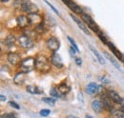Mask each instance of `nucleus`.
Masks as SVG:
<instances>
[{"label": "nucleus", "mask_w": 124, "mask_h": 118, "mask_svg": "<svg viewBox=\"0 0 124 118\" xmlns=\"http://www.w3.org/2000/svg\"><path fill=\"white\" fill-rule=\"evenodd\" d=\"M35 69L40 73H47L50 71L51 66L49 60L44 55H38L35 58Z\"/></svg>", "instance_id": "f257e3e1"}, {"label": "nucleus", "mask_w": 124, "mask_h": 118, "mask_svg": "<svg viewBox=\"0 0 124 118\" xmlns=\"http://www.w3.org/2000/svg\"><path fill=\"white\" fill-rule=\"evenodd\" d=\"M35 68V59L32 57H27L23 59L20 63V71L24 74H28Z\"/></svg>", "instance_id": "f03ea898"}, {"label": "nucleus", "mask_w": 124, "mask_h": 118, "mask_svg": "<svg viewBox=\"0 0 124 118\" xmlns=\"http://www.w3.org/2000/svg\"><path fill=\"white\" fill-rule=\"evenodd\" d=\"M81 18H82L83 22H84L90 29L92 30L93 31H94L95 33H99V32H100V31H99V29H98V26L96 25V23L93 21V19L89 15L83 14V15H81Z\"/></svg>", "instance_id": "7ed1b4c3"}, {"label": "nucleus", "mask_w": 124, "mask_h": 118, "mask_svg": "<svg viewBox=\"0 0 124 118\" xmlns=\"http://www.w3.org/2000/svg\"><path fill=\"white\" fill-rule=\"evenodd\" d=\"M21 10L28 13L29 15H31V14H38V8L35 4L31 3V1H26L24 3L21 4Z\"/></svg>", "instance_id": "20e7f679"}, {"label": "nucleus", "mask_w": 124, "mask_h": 118, "mask_svg": "<svg viewBox=\"0 0 124 118\" xmlns=\"http://www.w3.org/2000/svg\"><path fill=\"white\" fill-rule=\"evenodd\" d=\"M18 44L20 45L22 48H25V49H30L33 46V43H32V40L31 39V37L26 35V34H22V35L19 36Z\"/></svg>", "instance_id": "39448f33"}, {"label": "nucleus", "mask_w": 124, "mask_h": 118, "mask_svg": "<svg viewBox=\"0 0 124 118\" xmlns=\"http://www.w3.org/2000/svg\"><path fill=\"white\" fill-rule=\"evenodd\" d=\"M46 44H47V46H48V48H49L52 52H55L56 51H58V49H59V47H60L59 41H58L54 36L49 37V38L47 39Z\"/></svg>", "instance_id": "423d86ee"}, {"label": "nucleus", "mask_w": 124, "mask_h": 118, "mask_svg": "<svg viewBox=\"0 0 124 118\" xmlns=\"http://www.w3.org/2000/svg\"><path fill=\"white\" fill-rule=\"evenodd\" d=\"M7 59L9 61V63L13 66H17V65H20L21 63V57L19 54H17L16 52H10L8 55H7Z\"/></svg>", "instance_id": "0eeeda50"}, {"label": "nucleus", "mask_w": 124, "mask_h": 118, "mask_svg": "<svg viewBox=\"0 0 124 118\" xmlns=\"http://www.w3.org/2000/svg\"><path fill=\"white\" fill-rule=\"evenodd\" d=\"M70 16H71V18H72V19H73V20H74V21H75V22L78 24V27H79V29L81 30L83 32H85V33H86V34H88V35L90 34L89 29H88V28H87V27H86V26L83 24V22H82V21H81L79 18H78L76 15H74L73 14H71V15H70Z\"/></svg>", "instance_id": "6e6552de"}, {"label": "nucleus", "mask_w": 124, "mask_h": 118, "mask_svg": "<svg viewBox=\"0 0 124 118\" xmlns=\"http://www.w3.org/2000/svg\"><path fill=\"white\" fill-rule=\"evenodd\" d=\"M51 61H52V64L54 66H55L56 68L61 69L62 67H63V62H62V59L60 57V55L55 53V52H54L53 55L51 56Z\"/></svg>", "instance_id": "1a4fd4ad"}, {"label": "nucleus", "mask_w": 124, "mask_h": 118, "mask_svg": "<svg viewBox=\"0 0 124 118\" xmlns=\"http://www.w3.org/2000/svg\"><path fill=\"white\" fill-rule=\"evenodd\" d=\"M28 19H29V23H31L32 25H38L40 23H42V17L39 15V14H31L28 15Z\"/></svg>", "instance_id": "9d476101"}, {"label": "nucleus", "mask_w": 124, "mask_h": 118, "mask_svg": "<svg viewBox=\"0 0 124 118\" xmlns=\"http://www.w3.org/2000/svg\"><path fill=\"white\" fill-rule=\"evenodd\" d=\"M108 96L109 98L112 100V101H114L115 103L116 104H121V101H122V98L120 97V95L116 92V91H115V90H109L108 91Z\"/></svg>", "instance_id": "9b49d317"}, {"label": "nucleus", "mask_w": 124, "mask_h": 118, "mask_svg": "<svg viewBox=\"0 0 124 118\" xmlns=\"http://www.w3.org/2000/svg\"><path fill=\"white\" fill-rule=\"evenodd\" d=\"M67 6H68L69 9H70L73 13H75V14H78V15H83V14H84L83 11H82V9L78 6V4H76L75 2H73L72 0H70V2L67 4Z\"/></svg>", "instance_id": "f8f14e48"}, {"label": "nucleus", "mask_w": 124, "mask_h": 118, "mask_svg": "<svg viewBox=\"0 0 124 118\" xmlns=\"http://www.w3.org/2000/svg\"><path fill=\"white\" fill-rule=\"evenodd\" d=\"M16 22H17L18 27H20V28H26L28 26V24H29V19H28V17L26 15H20V16L17 17Z\"/></svg>", "instance_id": "ddd939ff"}, {"label": "nucleus", "mask_w": 124, "mask_h": 118, "mask_svg": "<svg viewBox=\"0 0 124 118\" xmlns=\"http://www.w3.org/2000/svg\"><path fill=\"white\" fill-rule=\"evenodd\" d=\"M99 86L98 85H96L95 83H90L89 85H87V87H86V92L88 93V94H95L97 91H98V89H99Z\"/></svg>", "instance_id": "4468645a"}, {"label": "nucleus", "mask_w": 124, "mask_h": 118, "mask_svg": "<svg viewBox=\"0 0 124 118\" xmlns=\"http://www.w3.org/2000/svg\"><path fill=\"white\" fill-rule=\"evenodd\" d=\"M25 81V74L22 72H19L15 75L14 78V82L16 83V85H21L23 82Z\"/></svg>", "instance_id": "2eb2a0df"}, {"label": "nucleus", "mask_w": 124, "mask_h": 118, "mask_svg": "<svg viewBox=\"0 0 124 118\" xmlns=\"http://www.w3.org/2000/svg\"><path fill=\"white\" fill-rule=\"evenodd\" d=\"M26 89H27L28 92H30L31 94H39V93H42V92H43V89L41 88L36 87V86H32V85L28 86V87L26 88Z\"/></svg>", "instance_id": "dca6fc26"}, {"label": "nucleus", "mask_w": 124, "mask_h": 118, "mask_svg": "<svg viewBox=\"0 0 124 118\" xmlns=\"http://www.w3.org/2000/svg\"><path fill=\"white\" fill-rule=\"evenodd\" d=\"M92 108L95 112H100L103 108V104L100 100H93L92 102Z\"/></svg>", "instance_id": "f3484780"}, {"label": "nucleus", "mask_w": 124, "mask_h": 118, "mask_svg": "<svg viewBox=\"0 0 124 118\" xmlns=\"http://www.w3.org/2000/svg\"><path fill=\"white\" fill-rule=\"evenodd\" d=\"M16 37H15V35L9 34V35L6 37L4 43H5V45H6L7 47H13L14 45L16 44Z\"/></svg>", "instance_id": "a211bd4d"}, {"label": "nucleus", "mask_w": 124, "mask_h": 118, "mask_svg": "<svg viewBox=\"0 0 124 118\" xmlns=\"http://www.w3.org/2000/svg\"><path fill=\"white\" fill-rule=\"evenodd\" d=\"M89 49L93 52V53L95 55V57H96V59L98 60V62H99L101 65H103V64L105 63V61H104V58L102 57V55H101V54H100V53H99V52H98L93 48V46H89Z\"/></svg>", "instance_id": "6ab92c4d"}, {"label": "nucleus", "mask_w": 124, "mask_h": 118, "mask_svg": "<svg viewBox=\"0 0 124 118\" xmlns=\"http://www.w3.org/2000/svg\"><path fill=\"white\" fill-rule=\"evenodd\" d=\"M102 104H103V106H104V108L109 111H111L112 110H113V105L111 103V99L109 98V97H103V99H102Z\"/></svg>", "instance_id": "aec40b11"}, {"label": "nucleus", "mask_w": 124, "mask_h": 118, "mask_svg": "<svg viewBox=\"0 0 124 118\" xmlns=\"http://www.w3.org/2000/svg\"><path fill=\"white\" fill-rule=\"evenodd\" d=\"M58 90H59V92L61 93V94H67L69 91H70V87L66 84V83H62L59 85V87H58Z\"/></svg>", "instance_id": "412c9836"}, {"label": "nucleus", "mask_w": 124, "mask_h": 118, "mask_svg": "<svg viewBox=\"0 0 124 118\" xmlns=\"http://www.w3.org/2000/svg\"><path fill=\"white\" fill-rule=\"evenodd\" d=\"M107 45L109 46V48L112 50V52H114V53H115V54H116V55L118 58L120 59L122 62H124V56L122 55V54H121V53H120V52H117V50L115 48V46H114L113 44H110V42H109Z\"/></svg>", "instance_id": "4be33fe9"}, {"label": "nucleus", "mask_w": 124, "mask_h": 118, "mask_svg": "<svg viewBox=\"0 0 124 118\" xmlns=\"http://www.w3.org/2000/svg\"><path fill=\"white\" fill-rule=\"evenodd\" d=\"M104 55H105V56H106V57L108 58L109 61H110V62H111V63H112V64H113V65H114V66H115V67H116V69H118V70H120V67H119V64L117 63V61H116V59L114 58V57H113L112 55H110V54H109L108 52H104Z\"/></svg>", "instance_id": "5701e85b"}, {"label": "nucleus", "mask_w": 124, "mask_h": 118, "mask_svg": "<svg viewBox=\"0 0 124 118\" xmlns=\"http://www.w3.org/2000/svg\"><path fill=\"white\" fill-rule=\"evenodd\" d=\"M35 30H36L37 32H39V33H43V32H45L47 30V26L42 22V23L38 24V25L35 27Z\"/></svg>", "instance_id": "b1692460"}, {"label": "nucleus", "mask_w": 124, "mask_h": 118, "mask_svg": "<svg viewBox=\"0 0 124 118\" xmlns=\"http://www.w3.org/2000/svg\"><path fill=\"white\" fill-rule=\"evenodd\" d=\"M60 94L61 93L59 92V90H56L55 88H52L51 90H50V95L53 96V97H54V98H59L60 97Z\"/></svg>", "instance_id": "393cba45"}, {"label": "nucleus", "mask_w": 124, "mask_h": 118, "mask_svg": "<svg viewBox=\"0 0 124 118\" xmlns=\"http://www.w3.org/2000/svg\"><path fill=\"white\" fill-rule=\"evenodd\" d=\"M42 101H44V102L46 104H48V105H52V106H54V105L55 104L54 99H53V98H51V97H44V98H42Z\"/></svg>", "instance_id": "a878e982"}, {"label": "nucleus", "mask_w": 124, "mask_h": 118, "mask_svg": "<svg viewBox=\"0 0 124 118\" xmlns=\"http://www.w3.org/2000/svg\"><path fill=\"white\" fill-rule=\"evenodd\" d=\"M68 40L70 41V43H71V45H72V47H73V48H74V49L77 51V52H79V50H78V47L77 46L76 42H75V41H74V40H73V39H72L70 36H68Z\"/></svg>", "instance_id": "bb28decb"}, {"label": "nucleus", "mask_w": 124, "mask_h": 118, "mask_svg": "<svg viewBox=\"0 0 124 118\" xmlns=\"http://www.w3.org/2000/svg\"><path fill=\"white\" fill-rule=\"evenodd\" d=\"M50 110H48V109H43V110H41L40 111V115L41 116H43V117H46L48 116L49 114H50Z\"/></svg>", "instance_id": "cd10ccee"}, {"label": "nucleus", "mask_w": 124, "mask_h": 118, "mask_svg": "<svg viewBox=\"0 0 124 118\" xmlns=\"http://www.w3.org/2000/svg\"><path fill=\"white\" fill-rule=\"evenodd\" d=\"M44 1L46 2L47 4H48V6H49V7H50V8H51V9H52V10H53V11H54V13H55L56 15H59L58 11H57V10H56V9H55V8H54V6H53V5H52V4H51V3L49 2V1H47V0H44Z\"/></svg>", "instance_id": "c85d7f7f"}, {"label": "nucleus", "mask_w": 124, "mask_h": 118, "mask_svg": "<svg viewBox=\"0 0 124 118\" xmlns=\"http://www.w3.org/2000/svg\"><path fill=\"white\" fill-rule=\"evenodd\" d=\"M9 105H10L11 107H13V108L16 109V110H19V109H20V107H19L15 101H10V102H9Z\"/></svg>", "instance_id": "c756f323"}, {"label": "nucleus", "mask_w": 124, "mask_h": 118, "mask_svg": "<svg viewBox=\"0 0 124 118\" xmlns=\"http://www.w3.org/2000/svg\"><path fill=\"white\" fill-rule=\"evenodd\" d=\"M75 60H76V64H77L78 66H79V67H80V66L82 65V60H81V58H80V57H76V59H75Z\"/></svg>", "instance_id": "7c9ffc66"}, {"label": "nucleus", "mask_w": 124, "mask_h": 118, "mask_svg": "<svg viewBox=\"0 0 124 118\" xmlns=\"http://www.w3.org/2000/svg\"><path fill=\"white\" fill-rule=\"evenodd\" d=\"M99 79H100L101 82H103V83H109V82H110V80H106V76H100Z\"/></svg>", "instance_id": "2f4dec72"}, {"label": "nucleus", "mask_w": 124, "mask_h": 118, "mask_svg": "<svg viewBox=\"0 0 124 118\" xmlns=\"http://www.w3.org/2000/svg\"><path fill=\"white\" fill-rule=\"evenodd\" d=\"M120 116L122 118H124V107H122V109L120 111Z\"/></svg>", "instance_id": "473e14b6"}, {"label": "nucleus", "mask_w": 124, "mask_h": 118, "mask_svg": "<svg viewBox=\"0 0 124 118\" xmlns=\"http://www.w3.org/2000/svg\"><path fill=\"white\" fill-rule=\"evenodd\" d=\"M0 99H1V101H2V102L6 101V97H5L3 94H1V95H0Z\"/></svg>", "instance_id": "72a5a7b5"}, {"label": "nucleus", "mask_w": 124, "mask_h": 118, "mask_svg": "<svg viewBox=\"0 0 124 118\" xmlns=\"http://www.w3.org/2000/svg\"><path fill=\"white\" fill-rule=\"evenodd\" d=\"M67 118H78V117L75 116V115H68V116H67Z\"/></svg>", "instance_id": "f704fd0d"}, {"label": "nucleus", "mask_w": 124, "mask_h": 118, "mask_svg": "<svg viewBox=\"0 0 124 118\" xmlns=\"http://www.w3.org/2000/svg\"><path fill=\"white\" fill-rule=\"evenodd\" d=\"M86 118H93L92 115H89V114H86Z\"/></svg>", "instance_id": "c9c22d12"}, {"label": "nucleus", "mask_w": 124, "mask_h": 118, "mask_svg": "<svg viewBox=\"0 0 124 118\" xmlns=\"http://www.w3.org/2000/svg\"><path fill=\"white\" fill-rule=\"evenodd\" d=\"M121 105L124 107V98H122V101H121Z\"/></svg>", "instance_id": "e433bc0d"}, {"label": "nucleus", "mask_w": 124, "mask_h": 118, "mask_svg": "<svg viewBox=\"0 0 124 118\" xmlns=\"http://www.w3.org/2000/svg\"><path fill=\"white\" fill-rule=\"evenodd\" d=\"M8 1H9V0H1V2H3V3H4V2H8Z\"/></svg>", "instance_id": "4c0bfd02"}]
</instances>
